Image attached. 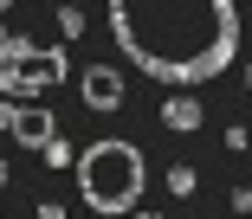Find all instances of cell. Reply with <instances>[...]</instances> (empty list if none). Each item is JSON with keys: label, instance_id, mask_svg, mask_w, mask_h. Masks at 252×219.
Masks as SVG:
<instances>
[{"label": "cell", "instance_id": "cell-1", "mask_svg": "<svg viewBox=\"0 0 252 219\" xmlns=\"http://www.w3.org/2000/svg\"><path fill=\"white\" fill-rule=\"evenodd\" d=\"M110 39L156 84H207L239 58L233 0H110Z\"/></svg>", "mask_w": 252, "mask_h": 219}, {"label": "cell", "instance_id": "cell-2", "mask_svg": "<svg viewBox=\"0 0 252 219\" xmlns=\"http://www.w3.org/2000/svg\"><path fill=\"white\" fill-rule=\"evenodd\" d=\"M142 187H149V168H142V148L136 142H91L78 155V193L104 219L110 213H136Z\"/></svg>", "mask_w": 252, "mask_h": 219}, {"label": "cell", "instance_id": "cell-3", "mask_svg": "<svg viewBox=\"0 0 252 219\" xmlns=\"http://www.w3.org/2000/svg\"><path fill=\"white\" fill-rule=\"evenodd\" d=\"M65 78V52L59 45H32V39H7L0 45V97H45Z\"/></svg>", "mask_w": 252, "mask_h": 219}, {"label": "cell", "instance_id": "cell-4", "mask_svg": "<svg viewBox=\"0 0 252 219\" xmlns=\"http://www.w3.org/2000/svg\"><path fill=\"white\" fill-rule=\"evenodd\" d=\"M0 129H7L13 142H26V148H45L59 136V123H52L45 103H13V97H0Z\"/></svg>", "mask_w": 252, "mask_h": 219}, {"label": "cell", "instance_id": "cell-5", "mask_svg": "<svg viewBox=\"0 0 252 219\" xmlns=\"http://www.w3.org/2000/svg\"><path fill=\"white\" fill-rule=\"evenodd\" d=\"M84 103L91 110H123V71H84Z\"/></svg>", "mask_w": 252, "mask_h": 219}, {"label": "cell", "instance_id": "cell-6", "mask_svg": "<svg viewBox=\"0 0 252 219\" xmlns=\"http://www.w3.org/2000/svg\"><path fill=\"white\" fill-rule=\"evenodd\" d=\"M162 123H168L175 136H194V129H200V103H194V97H168V103H162Z\"/></svg>", "mask_w": 252, "mask_h": 219}, {"label": "cell", "instance_id": "cell-7", "mask_svg": "<svg viewBox=\"0 0 252 219\" xmlns=\"http://www.w3.org/2000/svg\"><path fill=\"white\" fill-rule=\"evenodd\" d=\"M39 161H45V168H65V161H71V142H65V136H52V142L39 148Z\"/></svg>", "mask_w": 252, "mask_h": 219}, {"label": "cell", "instance_id": "cell-8", "mask_svg": "<svg viewBox=\"0 0 252 219\" xmlns=\"http://www.w3.org/2000/svg\"><path fill=\"white\" fill-rule=\"evenodd\" d=\"M59 32H65V39H78V32H84V13H78V0H65V7H59Z\"/></svg>", "mask_w": 252, "mask_h": 219}, {"label": "cell", "instance_id": "cell-9", "mask_svg": "<svg viewBox=\"0 0 252 219\" xmlns=\"http://www.w3.org/2000/svg\"><path fill=\"white\" fill-rule=\"evenodd\" d=\"M168 193H194V168L181 161V168H168Z\"/></svg>", "mask_w": 252, "mask_h": 219}, {"label": "cell", "instance_id": "cell-10", "mask_svg": "<svg viewBox=\"0 0 252 219\" xmlns=\"http://www.w3.org/2000/svg\"><path fill=\"white\" fill-rule=\"evenodd\" d=\"M233 213H252V187H233V200H226Z\"/></svg>", "mask_w": 252, "mask_h": 219}, {"label": "cell", "instance_id": "cell-11", "mask_svg": "<svg viewBox=\"0 0 252 219\" xmlns=\"http://www.w3.org/2000/svg\"><path fill=\"white\" fill-rule=\"evenodd\" d=\"M39 219H65V206L59 200H39Z\"/></svg>", "mask_w": 252, "mask_h": 219}, {"label": "cell", "instance_id": "cell-12", "mask_svg": "<svg viewBox=\"0 0 252 219\" xmlns=\"http://www.w3.org/2000/svg\"><path fill=\"white\" fill-rule=\"evenodd\" d=\"M0 187H7V161H0Z\"/></svg>", "mask_w": 252, "mask_h": 219}, {"label": "cell", "instance_id": "cell-13", "mask_svg": "<svg viewBox=\"0 0 252 219\" xmlns=\"http://www.w3.org/2000/svg\"><path fill=\"white\" fill-rule=\"evenodd\" d=\"M136 219H156V213H136Z\"/></svg>", "mask_w": 252, "mask_h": 219}, {"label": "cell", "instance_id": "cell-14", "mask_svg": "<svg viewBox=\"0 0 252 219\" xmlns=\"http://www.w3.org/2000/svg\"><path fill=\"white\" fill-rule=\"evenodd\" d=\"M0 45H7V32H0Z\"/></svg>", "mask_w": 252, "mask_h": 219}, {"label": "cell", "instance_id": "cell-15", "mask_svg": "<svg viewBox=\"0 0 252 219\" xmlns=\"http://www.w3.org/2000/svg\"><path fill=\"white\" fill-rule=\"evenodd\" d=\"M246 84H252V71H246Z\"/></svg>", "mask_w": 252, "mask_h": 219}]
</instances>
